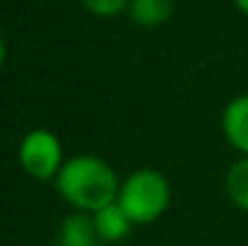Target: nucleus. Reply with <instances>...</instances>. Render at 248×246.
Returning a JSON list of instances; mask_svg holds the SVG:
<instances>
[{
	"mask_svg": "<svg viewBox=\"0 0 248 246\" xmlns=\"http://www.w3.org/2000/svg\"><path fill=\"white\" fill-rule=\"evenodd\" d=\"M19 166L36 181H56L65 164V150L61 138L48 128L29 131L17 150Z\"/></svg>",
	"mask_w": 248,
	"mask_h": 246,
	"instance_id": "obj_3",
	"label": "nucleus"
},
{
	"mask_svg": "<svg viewBox=\"0 0 248 246\" xmlns=\"http://www.w3.org/2000/svg\"><path fill=\"white\" fill-rule=\"evenodd\" d=\"M92 220H94L96 237H99V242H104V244H116V242L128 239L130 232H133V227H135L133 220L123 213V208H121L118 203H111V205L96 210V213L92 215Z\"/></svg>",
	"mask_w": 248,
	"mask_h": 246,
	"instance_id": "obj_5",
	"label": "nucleus"
},
{
	"mask_svg": "<svg viewBox=\"0 0 248 246\" xmlns=\"http://www.w3.org/2000/svg\"><path fill=\"white\" fill-rule=\"evenodd\" d=\"M5 53H7V51H5V41H2V36H0V68L5 66Z\"/></svg>",
	"mask_w": 248,
	"mask_h": 246,
	"instance_id": "obj_10",
	"label": "nucleus"
},
{
	"mask_svg": "<svg viewBox=\"0 0 248 246\" xmlns=\"http://www.w3.org/2000/svg\"><path fill=\"white\" fill-rule=\"evenodd\" d=\"M176 10V0H130L128 15L138 27L152 29L171 19Z\"/></svg>",
	"mask_w": 248,
	"mask_h": 246,
	"instance_id": "obj_7",
	"label": "nucleus"
},
{
	"mask_svg": "<svg viewBox=\"0 0 248 246\" xmlns=\"http://www.w3.org/2000/svg\"><path fill=\"white\" fill-rule=\"evenodd\" d=\"M53 183L58 196L70 208L89 215L116 203L121 191V179L116 169L96 155H75L65 160Z\"/></svg>",
	"mask_w": 248,
	"mask_h": 246,
	"instance_id": "obj_1",
	"label": "nucleus"
},
{
	"mask_svg": "<svg viewBox=\"0 0 248 246\" xmlns=\"http://www.w3.org/2000/svg\"><path fill=\"white\" fill-rule=\"evenodd\" d=\"M116 203L133 220V225H152L171 205V183L159 169H135L121 181Z\"/></svg>",
	"mask_w": 248,
	"mask_h": 246,
	"instance_id": "obj_2",
	"label": "nucleus"
},
{
	"mask_svg": "<svg viewBox=\"0 0 248 246\" xmlns=\"http://www.w3.org/2000/svg\"><path fill=\"white\" fill-rule=\"evenodd\" d=\"M224 188H227L229 200L239 210L248 213V157H241L229 166L224 176Z\"/></svg>",
	"mask_w": 248,
	"mask_h": 246,
	"instance_id": "obj_8",
	"label": "nucleus"
},
{
	"mask_svg": "<svg viewBox=\"0 0 248 246\" xmlns=\"http://www.w3.org/2000/svg\"><path fill=\"white\" fill-rule=\"evenodd\" d=\"M236 2V7L244 12V15H248V0H234Z\"/></svg>",
	"mask_w": 248,
	"mask_h": 246,
	"instance_id": "obj_11",
	"label": "nucleus"
},
{
	"mask_svg": "<svg viewBox=\"0 0 248 246\" xmlns=\"http://www.w3.org/2000/svg\"><path fill=\"white\" fill-rule=\"evenodd\" d=\"M222 133L227 143L248 157V94L234 97L222 111Z\"/></svg>",
	"mask_w": 248,
	"mask_h": 246,
	"instance_id": "obj_4",
	"label": "nucleus"
},
{
	"mask_svg": "<svg viewBox=\"0 0 248 246\" xmlns=\"http://www.w3.org/2000/svg\"><path fill=\"white\" fill-rule=\"evenodd\" d=\"M80 2L96 17H116L130 5V0H80Z\"/></svg>",
	"mask_w": 248,
	"mask_h": 246,
	"instance_id": "obj_9",
	"label": "nucleus"
},
{
	"mask_svg": "<svg viewBox=\"0 0 248 246\" xmlns=\"http://www.w3.org/2000/svg\"><path fill=\"white\" fill-rule=\"evenodd\" d=\"M58 246H99L94 220L89 213H70L58 227Z\"/></svg>",
	"mask_w": 248,
	"mask_h": 246,
	"instance_id": "obj_6",
	"label": "nucleus"
}]
</instances>
